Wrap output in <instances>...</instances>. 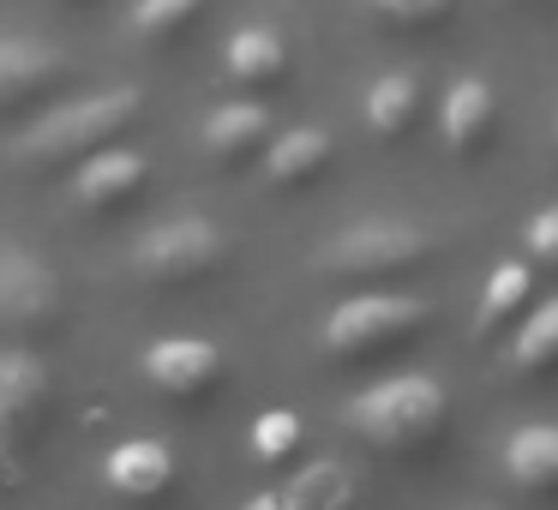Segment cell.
<instances>
[{
	"instance_id": "5b68a950",
	"label": "cell",
	"mask_w": 558,
	"mask_h": 510,
	"mask_svg": "<svg viewBox=\"0 0 558 510\" xmlns=\"http://www.w3.org/2000/svg\"><path fill=\"white\" fill-rule=\"evenodd\" d=\"M229 258V234L210 217H169L133 246V265L145 282H198Z\"/></svg>"
},
{
	"instance_id": "d6986e66",
	"label": "cell",
	"mask_w": 558,
	"mask_h": 510,
	"mask_svg": "<svg viewBox=\"0 0 558 510\" xmlns=\"http://www.w3.org/2000/svg\"><path fill=\"white\" fill-rule=\"evenodd\" d=\"M510 373H517V378L558 373V294H553V301H541L517 325V337H510Z\"/></svg>"
},
{
	"instance_id": "7402d4cb",
	"label": "cell",
	"mask_w": 558,
	"mask_h": 510,
	"mask_svg": "<svg viewBox=\"0 0 558 510\" xmlns=\"http://www.w3.org/2000/svg\"><path fill=\"white\" fill-rule=\"evenodd\" d=\"M301 450V414L294 409H265L253 421V457L258 462H289Z\"/></svg>"
},
{
	"instance_id": "ffe728a7",
	"label": "cell",
	"mask_w": 558,
	"mask_h": 510,
	"mask_svg": "<svg viewBox=\"0 0 558 510\" xmlns=\"http://www.w3.org/2000/svg\"><path fill=\"white\" fill-rule=\"evenodd\" d=\"M354 493H361V481H354L342 462H313V469H301L277 498H282V510H342Z\"/></svg>"
},
{
	"instance_id": "ac0fdd59",
	"label": "cell",
	"mask_w": 558,
	"mask_h": 510,
	"mask_svg": "<svg viewBox=\"0 0 558 510\" xmlns=\"http://www.w3.org/2000/svg\"><path fill=\"white\" fill-rule=\"evenodd\" d=\"M361 114H366V126H373V138H402L421 121V73H402L397 66V73L373 78Z\"/></svg>"
},
{
	"instance_id": "52a82bcc",
	"label": "cell",
	"mask_w": 558,
	"mask_h": 510,
	"mask_svg": "<svg viewBox=\"0 0 558 510\" xmlns=\"http://www.w3.org/2000/svg\"><path fill=\"white\" fill-rule=\"evenodd\" d=\"M145 378L162 390V397H205V390H217L222 378V349L205 337H162L145 349Z\"/></svg>"
},
{
	"instance_id": "2e32d148",
	"label": "cell",
	"mask_w": 558,
	"mask_h": 510,
	"mask_svg": "<svg viewBox=\"0 0 558 510\" xmlns=\"http://www.w3.org/2000/svg\"><path fill=\"white\" fill-rule=\"evenodd\" d=\"M505 474L522 493H558V426H517L505 438Z\"/></svg>"
},
{
	"instance_id": "44dd1931",
	"label": "cell",
	"mask_w": 558,
	"mask_h": 510,
	"mask_svg": "<svg viewBox=\"0 0 558 510\" xmlns=\"http://www.w3.org/2000/svg\"><path fill=\"white\" fill-rule=\"evenodd\" d=\"M361 7L390 31H433L457 13V0H361Z\"/></svg>"
},
{
	"instance_id": "9c48e42d",
	"label": "cell",
	"mask_w": 558,
	"mask_h": 510,
	"mask_svg": "<svg viewBox=\"0 0 558 510\" xmlns=\"http://www.w3.org/2000/svg\"><path fill=\"white\" fill-rule=\"evenodd\" d=\"M145 174H150V162L138 157V150L97 145V150H85L78 169H73V198L85 210H114V205H126V198L145 186Z\"/></svg>"
},
{
	"instance_id": "9a60e30c",
	"label": "cell",
	"mask_w": 558,
	"mask_h": 510,
	"mask_svg": "<svg viewBox=\"0 0 558 510\" xmlns=\"http://www.w3.org/2000/svg\"><path fill=\"white\" fill-rule=\"evenodd\" d=\"M49 402V366L31 349H0V433L25 426Z\"/></svg>"
},
{
	"instance_id": "8fae6325",
	"label": "cell",
	"mask_w": 558,
	"mask_h": 510,
	"mask_svg": "<svg viewBox=\"0 0 558 510\" xmlns=\"http://www.w3.org/2000/svg\"><path fill=\"white\" fill-rule=\"evenodd\" d=\"M330 133L325 126H289V133H270L265 145V181L277 186V193H289V186H313L318 174L330 169Z\"/></svg>"
},
{
	"instance_id": "3957f363",
	"label": "cell",
	"mask_w": 558,
	"mask_h": 510,
	"mask_svg": "<svg viewBox=\"0 0 558 510\" xmlns=\"http://www.w3.org/2000/svg\"><path fill=\"white\" fill-rule=\"evenodd\" d=\"M438 253V234L426 222H409V217H361L325 241L318 253V270L325 277H342V282H361V277H397V270H414Z\"/></svg>"
},
{
	"instance_id": "7a4b0ae2",
	"label": "cell",
	"mask_w": 558,
	"mask_h": 510,
	"mask_svg": "<svg viewBox=\"0 0 558 510\" xmlns=\"http://www.w3.org/2000/svg\"><path fill=\"white\" fill-rule=\"evenodd\" d=\"M145 109L133 85H109V90H90V97H73L61 109H49L37 126L13 138V157L19 162H61V157H85L97 145H114V138L133 126V114Z\"/></svg>"
},
{
	"instance_id": "7c38bea8",
	"label": "cell",
	"mask_w": 558,
	"mask_h": 510,
	"mask_svg": "<svg viewBox=\"0 0 558 510\" xmlns=\"http://www.w3.org/2000/svg\"><path fill=\"white\" fill-rule=\"evenodd\" d=\"M66 73V54L54 42H37V37H0V109L37 97L43 85Z\"/></svg>"
},
{
	"instance_id": "5bb4252c",
	"label": "cell",
	"mask_w": 558,
	"mask_h": 510,
	"mask_svg": "<svg viewBox=\"0 0 558 510\" xmlns=\"http://www.w3.org/2000/svg\"><path fill=\"white\" fill-rule=\"evenodd\" d=\"M529 294H534V265L529 258H498V265L486 270L481 301H474V337H498L510 318H522Z\"/></svg>"
},
{
	"instance_id": "6da1fadb",
	"label": "cell",
	"mask_w": 558,
	"mask_h": 510,
	"mask_svg": "<svg viewBox=\"0 0 558 510\" xmlns=\"http://www.w3.org/2000/svg\"><path fill=\"white\" fill-rule=\"evenodd\" d=\"M445 414H450V397H445V385H438V378L397 373V378L366 385L361 397H349L342 421H349V433L366 438L373 450L414 457V450H426L438 433H445Z\"/></svg>"
},
{
	"instance_id": "e0dca14e",
	"label": "cell",
	"mask_w": 558,
	"mask_h": 510,
	"mask_svg": "<svg viewBox=\"0 0 558 510\" xmlns=\"http://www.w3.org/2000/svg\"><path fill=\"white\" fill-rule=\"evenodd\" d=\"M222 66L234 85H277L289 73V42L277 37V25H241L222 49Z\"/></svg>"
},
{
	"instance_id": "277c9868",
	"label": "cell",
	"mask_w": 558,
	"mask_h": 510,
	"mask_svg": "<svg viewBox=\"0 0 558 510\" xmlns=\"http://www.w3.org/2000/svg\"><path fill=\"white\" fill-rule=\"evenodd\" d=\"M426 325H433V306L414 301V294H349L325 318V354H337V361H378V354L426 337Z\"/></svg>"
},
{
	"instance_id": "cb8c5ba5",
	"label": "cell",
	"mask_w": 558,
	"mask_h": 510,
	"mask_svg": "<svg viewBox=\"0 0 558 510\" xmlns=\"http://www.w3.org/2000/svg\"><path fill=\"white\" fill-rule=\"evenodd\" d=\"M522 246H529V265L558 270V205L534 210V217H529V229H522Z\"/></svg>"
},
{
	"instance_id": "ba28073f",
	"label": "cell",
	"mask_w": 558,
	"mask_h": 510,
	"mask_svg": "<svg viewBox=\"0 0 558 510\" xmlns=\"http://www.w3.org/2000/svg\"><path fill=\"white\" fill-rule=\"evenodd\" d=\"M438 133L457 157H481L498 133V90L493 78H457L438 102Z\"/></svg>"
},
{
	"instance_id": "30bf717a",
	"label": "cell",
	"mask_w": 558,
	"mask_h": 510,
	"mask_svg": "<svg viewBox=\"0 0 558 510\" xmlns=\"http://www.w3.org/2000/svg\"><path fill=\"white\" fill-rule=\"evenodd\" d=\"M102 481L121 498H157L174 481V450L162 438H121V445L102 457Z\"/></svg>"
},
{
	"instance_id": "603a6c76",
	"label": "cell",
	"mask_w": 558,
	"mask_h": 510,
	"mask_svg": "<svg viewBox=\"0 0 558 510\" xmlns=\"http://www.w3.org/2000/svg\"><path fill=\"white\" fill-rule=\"evenodd\" d=\"M198 13H205V0H138V7H133V31H138V37H150V42H162V37H174V31H186Z\"/></svg>"
},
{
	"instance_id": "8992f818",
	"label": "cell",
	"mask_w": 558,
	"mask_h": 510,
	"mask_svg": "<svg viewBox=\"0 0 558 510\" xmlns=\"http://www.w3.org/2000/svg\"><path fill=\"white\" fill-rule=\"evenodd\" d=\"M61 313V277L37 246L0 234V325L31 330Z\"/></svg>"
},
{
	"instance_id": "4fadbf2b",
	"label": "cell",
	"mask_w": 558,
	"mask_h": 510,
	"mask_svg": "<svg viewBox=\"0 0 558 510\" xmlns=\"http://www.w3.org/2000/svg\"><path fill=\"white\" fill-rule=\"evenodd\" d=\"M198 138H205L210 157L241 162V157H253V150L270 145V109H265V102H222V109L205 114Z\"/></svg>"
}]
</instances>
